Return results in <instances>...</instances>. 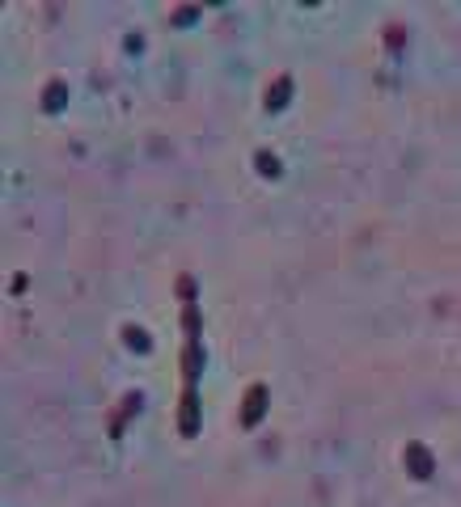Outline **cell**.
Here are the masks:
<instances>
[{
	"label": "cell",
	"instance_id": "1",
	"mask_svg": "<svg viewBox=\"0 0 461 507\" xmlns=\"http://www.w3.org/2000/svg\"><path fill=\"white\" fill-rule=\"evenodd\" d=\"M406 469H410V478H432L436 473L432 452L423 444H406Z\"/></svg>",
	"mask_w": 461,
	"mask_h": 507
},
{
	"label": "cell",
	"instance_id": "2",
	"mask_svg": "<svg viewBox=\"0 0 461 507\" xmlns=\"http://www.w3.org/2000/svg\"><path fill=\"white\" fill-rule=\"evenodd\" d=\"M262 410H266V385H254V389L246 393V410H241V423L254 427L262 419Z\"/></svg>",
	"mask_w": 461,
	"mask_h": 507
},
{
	"label": "cell",
	"instance_id": "3",
	"mask_svg": "<svg viewBox=\"0 0 461 507\" xmlns=\"http://www.w3.org/2000/svg\"><path fill=\"white\" fill-rule=\"evenodd\" d=\"M292 98V77H275V85L266 89V110H284Z\"/></svg>",
	"mask_w": 461,
	"mask_h": 507
},
{
	"label": "cell",
	"instance_id": "4",
	"mask_svg": "<svg viewBox=\"0 0 461 507\" xmlns=\"http://www.w3.org/2000/svg\"><path fill=\"white\" fill-rule=\"evenodd\" d=\"M64 93H68L64 81H51V85H47V93H42V106H47V110H60V106H64Z\"/></svg>",
	"mask_w": 461,
	"mask_h": 507
},
{
	"label": "cell",
	"instance_id": "5",
	"mask_svg": "<svg viewBox=\"0 0 461 507\" xmlns=\"http://www.w3.org/2000/svg\"><path fill=\"white\" fill-rule=\"evenodd\" d=\"M123 334H127V347H132V351H140V355H144V351H149V347H153V343H149V334H144L140 326H127Z\"/></svg>",
	"mask_w": 461,
	"mask_h": 507
},
{
	"label": "cell",
	"instance_id": "6",
	"mask_svg": "<svg viewBox=\"0 0 461 507\" xmlns=\"http://www.w3.org/2000/svg\"><path fill=\"white\" fill-rule=\"evenodd\" d=\"M258 169H262L266 178H275V174H279V161H275L271 153H258Z\"/></svg>",
	"mask_w": 461,
	"mask_h": 507
},
{
	"label": "cell",
	"instance_id": "7",
	"mask_svg": "<svg viewBox=\"0 0 461 507\" xmlns=\"http://www.w3.org/2000/svg\"><path fill=\"white\" fill-rule=\"evenodd\" d=\"M195 17H199V9H178V13H174L178 26H182V21H195Z\"/></svg>",
	"mask_w": 461,
	"mask_h": 507
}]
</instances>
